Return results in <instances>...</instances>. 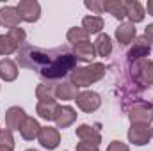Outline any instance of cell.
<instances>
[{"label": "cell", "mask_w": 153, "mask_h": 151, "mask_svg": "<svg viewBox=\"0 0 153 151\" xmlns=\"http://www.w3.org/2000/svg\"><path fill=\"white\" fill-rule=\"evenodd\" d=\"M76 66V59L73 53H68L66 50L59 48L55 50L53 53V59L50 61V64L39 71V75L43 78H48V80H57V78H62L68 73H71Z\"/></svg>", "instance_id": "obj_1"}, {"label": "cell", "mask_w": 153, "mask_h": 151, "mask_svg": "<svg viewBox=\"0 0 153 151\" xmlns=\"http://www.w3.org/2000/svg\"><path fill=\"white\" fill-rule=\"evenodd\" d=\"M105 73H107L105 64H102V62H91V64H87L84 68H75L70 73V82L80 89V87H87V85L102 80L105 76Z\"/></svg>", "instance_id": "obj_2"}, {"label": "cell", "mask_w": 153, "mask_h": 151, "mask_svg": "<svg viewBox=\"0 0 153 151\" xmlns=\"http://www.w3.org/2000/svg\"><path fill=\"white\" fill-rule=\"evenodd\" d=\"M25 30L16 27L7 34H0V55H11L25 44Z\"/></svg>", "instance_id": "obj_3"}, {"label": "cell", "mask_w": 153, "mask_h": 151, "mask_svg": "<svg viewBox=\"0 0 153 151\" xmlns=\"http://www.w3.org/2000/svg\"><path fill=\"white\" fill-rule=\"evenodd\" d=\"M128 119L132 124H146L150 126L153 121V105L148 101H141L137 105H134L128 112Z\"/></svg>", "instance_id": "obj_4"}, {"label": "cell", "mask_w": 153, "mask_h": 151, "mask_svg": "<svg viewBox=\"0 0 153 151\" xmlns=\"http://www.w3.org/2000/svg\"><path fill=\"white\" fill-rule=\"evenodd\" d=\"M76 107L82 110V112H94V110H98L100 109V105H102V98H100V94L98 93H94V91H82L78 96H76Z\"/></svg>", "instance_id": "obj_5"}, {"label": "cell", "mask_w": 153, "mask_h": 151, "mask_svg": "<svg viewBox=\"0 0 153 151\" xmlns=\"http://www.w3.org/2000/svg\"><path fill=\"white\" fill-rule=\"evenodd\" d=\"M16 9H18V14H20L22 21H27V23L38 21L39 16H41V5L36 0H22L16 5Z\"/></svg>", "instance_id": "obj_6"}, {"label": "cell", "mask_w": 153, "mask_h": 151, "mask_svg": "<svg viewBox=\"0 0 153 151\" xmlns=\"http://www.w3.org/2000/svg\"><path fill=\"white\" fill-rule=\"evenodd\" d=\"M38 141L45 150H55V148L61 144V133H59L57 128L41 126V132H39V135H38Z\"/></svg>", "instance_id": "obj_7"}, {"label": "cell", "mask_w": 153, "mask_h": 151, "mask_svg": "<svg viewBox=\"0 0 153 151\" xmlns=\"http://www.w3.org/2000/svg\"><path fill=\"white\" fill-rule=\"evenodd\" d=\"M150 53H152V46H150V43H148L144 38H137L135 39V43H134V46L128 50L126 57H128L130 62H137V61H141V59H148Z\"/></svg>", "instance_id": "obj_8"}, {"label": "cell", "mask_w": 153, "mask_h": 151, "mask_svg": "<svg viewBox=\"0 0 153 151\" xmlns=\"http://www.w3.org/2000/svg\"><path fill=\"white\" fill-rule=\"evenodd\" d=\"M152 139L150 135V126L146 124H132L128 130V141L135 146H144Z\"/></svg>", "instance_id": "obj_9"}, {"label": "cell", "mask_w": 153, "mask_h": 151, "mask_svg": "<svg viewBox=\"0 0 153 151\" xmlns=\"http://www.w3.org/2000/svg\"><path fill=\"white\" fill-rule=\"evenodd\" d=\"M4 115H5V126H7L11 132L20 130L22 123H23L25 117H27V114H25V110H23L22 107H9Z\"/></svg>", "instance_id": "obj_10"}, {"label": "cell", "mask_w": 153, "mask_h": 151, "mask_svg": "<svg viewBox=\"0 0 153 151\" xmlns=\"http://www.w3.org/2000/svg\"><path fill=\"white\" fill-rule=\"evenodd\" d=\"M22 18L18 14V9L16 7H11V5H5V7H0V25L5 27V29H16L20 25Z\"/></svg>", "instance_id": "obj_11"}, {"label": "cell", "mask_w": 153, "mask_h": 151, "mask_svg": "<svg viewBox=\"0 0 153 151\" xmlns=\"http://www.w3.org/2000/svg\"><path fill=\"white\" fill-rule=\"evenodd\" d=\"M53 121H55L57 128H68L76 121V110L70 105H62V107L59 105V110L55 114Z\"/></svg>", "instance_id": "obj_12"}, {"label": "cell", "mask_w": 153, "mask_h": 151, "mask_svg": "<svg viewBox=\"0 0 153 151\" xmlns=\"http://www.w3.org/2000/svg\"><path fill=\"white\" fill-rule=\"evenodd\" d=\"M135 25L130 21H123L119 23V27L116 29V39L119 43V46H128L134 39H135Z\"/></svg>", "instance_id": "obj_13"}, {"label": "cell", "mask_w": 153, "mask_h": 151, "mask_svg": "<svg viewBox=\"0 0 153 151\" xmlns=\"http://www.w3.org/2000/svg\"><path fill=\"white\" fill-rule=\"evenodd\" d=\"M125 4V14L130 20V23H141L144 20V7L137 0H123Z\"/></svg>", "instance_id": "obj_14"}, {"label": "cell", "mask_w": 153, "mask_h": 151, "mask_svg": "<svg viewBox=\"0 0 153 151\" xmlns=\"http://www.w3.org/2000/svg\"><path fill=\"white\" fill-rule=\"evenodd\" d=\"M18 132H20V135H22L25 141H34V139H38L39 132H41V124L38 123V119L27 115Z\"/></svg>", "instance_id": "obj_15"}, {"label": "cell", "mask_w": 153, "mask_h": 151, "mask_svg": "<svg viewBox=\"0 0 153 151\" xmlns=\"http://www.w3.org/2000/svg\"><path fill=\"white\" fill-rule=\"evenodd\" d=\"M78 94H80L78 87L73 85L71 82H61V84L55 85V100L71 101V100H76Z\"/></svg>", "instance_id": "obj_16"}, {"label": "cell", "mask_w": 153, "mask_h": 151, "mask_svg": "<svg viewBox=\"0 0 153 151\" xmlns=\"http://www.w3.org/2000/svg\"><path fill=\"white\" fill-rule=\"evenodd\" d=\"M73 55L76 61H84V62H93L96 57V50H94V43H80L73 46Z\"/></svg>", "instance_id": "obj_17"}, {"label": "cell", "mask_w": 153, "mask_h": 151, "mask_svg": "<svg viewBox=\"0 0 153 151\" xmlns=\"http://www.w3.org/2000/svg\"><path fill=\"white\" fill-rule=\"evenodd\" d=\"M76 137L84 142H93V144H98V146L102 142V135H100L98 128L89 126V124H80L76 128Z\"/></svg>", "instance_id": "obj_18"}, {"label": "cell", "mask_w": 153, "mask_h": 151, "mask_svg": "<svg viewBox=\"0 0 153 151\" xmlns=\"http://www.w3.org/2000/svg\"><path fill=\"white\" fill-rule=\"evenodd\" d=\"M57 110H59L57 100H52V101H38V105H36V112L45 121H53Z\"/></svg>", "instance_id": "obj_19"}, {"label": "cell", "mask_w": 153, "mask_h": 151, "mask_svg": "<svg viewBox=\"0 0 153 151\" xmlns=\"http://www.w3.org/2000/svg\"><path fill=\"white\" fill-rule=\"evenodd\" d=\"M0 78L5 82H14L18 78V66L11 59H2L0 61Z\"/></svg>", "instance_id": "obj_20"}, {"label": "cell", "mask_w": 153, "mask_h": 151, "mask_svg": "<svg viewBox=\"0 0 153 151\" xmlns=\"http://www.w3.org/2000/svg\"><path fill=\"white\" fill-rule=\"evenodd\" d=\"M94 50H96V55L100 57H109L112 53V39L107 34H100L96 41H94Z\"/></svg>", "instance_id": "obj_21"}, {"label": "cell", "mask_w": 153, "mask_h": 151, "mask_svg": "<svg viewBox=\"0 0 153 151\" xmlns=\"http://www.w3.org/2000/svg\"><path fill=\"white\" fill-rule=\"evenodd\" d=\"M103 13L112 14L116 20H123V18H126L123 0H105V2H103Z\"/></svg>", "instance_id": "obj_22"}, {"label": "cell", "mask_w": 153, "mask_h": 151, "mask_svg": "<svg viewBox=\"0 0 153 151\" xmlns=\"http://www.w3.org/2000/svg\"><path fill=\"white\" fill-rule=\"evenodd\" d=\"M82 29L87 32V34H98L102 29H103V18L102 16H85L82 20Z\"/></svg>", "instance_id": "obj_23"}, {"label": "cell", "mask_w": 153, "mask_h": 151, "mask_svg": "<svg viewBox=\"0 0 153 151\" xmlns=\"http://www.w3.org/2000/svg\"><path fill=\"white\" fill-rule=\"evenodd\" d=\"M66 38H68V41H70L73 46H76V44H80V43H87V41H89V34H87L82 27H71V29L68 30Z\"/></svg>", "instance_id": "obj_24"}, {"label": "cell", "mask_w": 153, "mask_h": 151, "mask_svg": "<svg viewBox=\"0 0 153 151\" xmlns=\"http://www.w3.org/2000/svg\"><path fill=\"white\" fill-rule=\"evenodd\" d=\"M36 96L39 101H52L55 100V85L50 84H39L36 89Z\"/></svg>", "instance_id": "obj_25"}, {"label": "cell", "mask_w": 153, "mask_h": 151, "mask_svg": "<svg viewBox=\"0 0 153 151\" xmlns=\"http://www.w3.org/2000/svg\"><path fill=\"white\" fill-rule=\"evenodd\" d=\"M0 146L14 148V137H13V132L9 128H2L0 130Z\"/></svg>", "instance_id": "obj_26"}, {"label": "cell", "mask_w": 153, "mask_h": 151, "mask_svg": "<svg viewBox=\"0 0 153 151\" xmlns=\"http://www.w3.org/2000/svg\"><path fill=\"white\" fill-rule=\"evenodd\" d=\"M84 5H85L89 11H93L96 16L103 13V2H102V0H85Z\"/></svg>", "instance_id": "obj_27"}, {"label": "cell", "mask_w": 153, "mask_h": 151, "mask_svg": "<svg viewBox=\"0 0 153 151\" xmlns=\"http://www.w3.org/2000/svg\"><path fill=\"white\" fill-rule=\"evenodd\" d=\"M98 148H100L98 144H93V142H84V141H80V142L76 144V151H100Z\"/></svg>", "instance_id": "obj_28"}, {"label": "cell", "mask_w": 153, "mask_h": 151, "mask_svg": "<svg viewBox=\"0 0 153 151\" xmlns=\"http://www.w3.org/2000/svg\"><path fill=\"white\" fill-rule=\"evenodd\" d=\"M107 151H130V148H128L125 142H121V141H112V142L109 144Z\"/></svg>", "instance_id": "obj_29"}, {"label": "cell", "mask_w": 153, "mask_h": 151, "mask_svg": "<svg viewBox=\"0 0 153 151\" xmlns=\"http://www.w3.org/2000/svg\"><path fill=\"white\" fill-rule=\"evenodd\" d=\"M144 39L153 44V23H150V25L144 29Z\"/></svg>", "instance_id": "obj_30"}, {"label": "cell", "mask_w": 153, "mask_h": 151, "mask_svg": "<svg viewBox=\"0 0 153 151\" xmlns=\"http://www.w3.org/2000/svg\"><path fill=\"white\" fill-rule=\"evenodd\" d=\"M146 11H148L150 16H153V0H148L146 2Z\"/></svg>", "instance_id": "obj_31"}, {"label": "cell", "mask_w": 153, "mask_h": 151, "mask_svg": "<svg viewBox=\"0 0 153 151\" xmlns=\"http://www.w3.org/2000/svg\"><path fill=\"white\" fill-rule=\"evenodd\" d=\"M14 148H7V146H0V151H13Z\"/></svg>", "instance_id": "obj_32"}, {"label": "cell", "mask_w": 153, "mask_h": 151, "mask_svg": "<svg viewBox=\"0 0 153 151\" xmlns=\"http://www.w3.org/2000/svg\"><path fill=\"white\" fill-rule=\"evenodd\" d=\"M150 135H152V139H153V128H150Z\"/></svg>", "instance_id": "obj_33"}, {"label": "cell", "mask_w": 153, "mask_h": 151, "mask_svg": "<svg viewBox=\"0 0 153 151\" xmlns=\"http://www.w3.org/2000/svg\"><path fill=\"white\" fill-rule=\"evenodd\" d=\"M27 151H36V150H27Z\"/></svg>", "instance_id": "obj_34"}, {"label": "cell", "mask_w": 153, "mask_h": 151, "mask_svg": "<svg viewBox=\"0 0 153 151\" xmlns=\"http://www.w3.org/2000/svg\"><path fill=\"white\" fill-rule=\"evenodd\" d=\"M0 130H2V128H0Z\"/></svg>", "instance_id": "obj_35"}]
</instances>
